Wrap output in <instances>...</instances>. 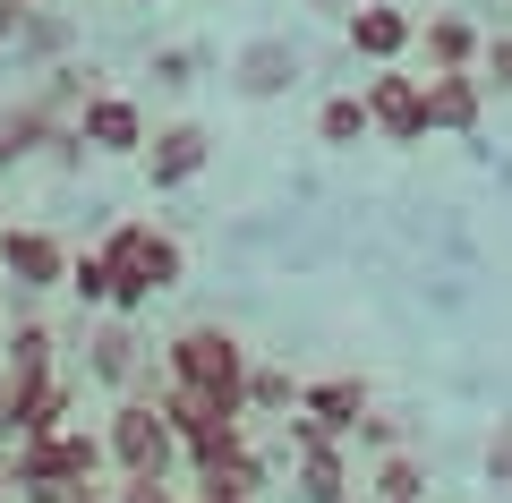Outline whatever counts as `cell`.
<instances>
[{"label": "cell", "instance_id": "f1b7e54d", "mask_svg": "<svg viewBox=\"0 0 512 503\" xmlns=\"http://www.w3.org/2000/svg\"><path fill=\"white\" fill-rule=\"evenodd\" d=\"M487 478L512 486V427H495V444H487Z\"/></svg>", "mask_w": 512, "mask_h": 503}, {"label": "cell", "instance_id": "e0dca14e", "mask_svg": "<svg viewBox=\"0 0 512 503\" xmlns=\"http://www.w3.org/2000/svg\"><path fill=\"white\" fill-rule=\"evenodd\" d=\"M410 52H419L427 69H478L487 35H478L470 18H453V9H444V18H427V26H419V43H410Z\"/></svg>", "mask_w": 512, "mask_h": 503}, {"label": "cell", "instance_id": "e575fe53", "mask_svg": "<svg viewBox=\"0 0 512 503\" xmlns=\"http://www.w3.org/2000/svg\"><path fill=\"white\" fill-rule=\"evenodd\" d=\"M26 9H43V0H26Z\"/></svg>", "mask_w": 512, "mask_h": 503}, {"label": "cell", "instance_id": "ba28073f", "mask_svg": "<svg viewBox=\"0 0 512 503\" xmlns=\"http://www.w3.org/2000/svg\"><path fill=\"white\" fill-rule=\"evenodd\" d=\"M342 43L367 69H393V60H410V43H419V18L393 9V0H359V9H342Z\"/></svg>", "mask_w": 512, "mask_h": 503}, {"label": "cell", "instance_id": "44dd1931", "mask_svg": "<svg viewBox=\"0 0 512 503\" xmlns=\"http://www.w3.org/2000/svg\"><path fill=\"white\" fill-rule=\"evenodd\" d=\"M299 410V376L274 359H248V418H291Z\"/></svg>", "mask_w": 512, "mask_h": 503}, {"label": "cell", "instance_id": "8fae6325", "mask_svg": "<svg viewBox=\"0 0 512 503\" xmlns=\"http://www.w3.org/2000/svg\"><path fill=\"white\" fill-rule=\"evenodd\" d=\"M0 376H9V393H35L43 376H60V333L18 307V316L0 324Z\"/></svg>", "mask_w": 512, "mask_h": 503}, {"label": "cell", "instance_id": "d6a6232c", "mask_svg": "<svg viewBox=\"0 0 512 503\" xmlns=\"http://www.w3.org/2000/svg\"><path fill=\"white\" fill-rule=\"evenodd\" d=\"M0 503H18V495H9V469H0Z\"/></svg>", "mask_w": 512, "mask_h": 503}, {"label": "cell", "instance_id": "d6986e66", "mask_svg": "<svg viewBox=\"0 0 512 503\" xmlns=\"http://www.w3.org/2000/svg\"><path fill=\"white\" fill-rule=\"evenodd\" d=\"M265 486H274V461L256 444H239V452H222V461L197 469V495H265Z\"/></svg>", "mask_w": 512, "mask_h": 503}, {"label": "cell", "instance_id": "d590c367", "mask_svg": "<svg viewBox=\"0 0 512 503\" xmlns=\"http://www.w3.org/2000/svg\"><path fill=\"white\" fill-rule=\"evenodd\" d=\"M0 324H9V316H0Z\"/></svg>", "mask_w": 512, "mask_h": 503}, {"label": "cell", "instance_id": "f546056e", "mask_svg": "<svg viewBox=\"0 0 512 503\" xmlns=\"http://www.w3.org/2000/svg\"><path fill=\"white\" fill-rule=\"evenodd\" d=\"M18 26H26V0H0V52L18 43Z\"/></svg>", "mask_w": 512, "mask_h": 503}, {"label": "cell", "instance_id": "277c9868", "mask_svg": "<svg viewBox=\"0 0 512 503\" xmlns=\"http://www.w3.org/2000/svg\"><path fill=\"white\" fill-rule=\"evenodd\" d=\"M69 239L43 231V222H0V282L18 299H43V290H69Z\"/></svg>", "mask_w": 512, "mask_h": 503}, {"label": "cell", "instance_id": "603a6c76", "mask_svg": "<svg viewBox=\"0 0 512 503\" xmlns=\"http://www.w3.org/2000/svg\"><path fill=\"white\" fill-rule=\"evenodd\" d=\"M69 299H77V307H111V265H103V248H77V256H69Z\"/></svg>", "mask_w": 512, "mask_h": 503}, {"label": "cell", "instance_id": "ffe728a7", "mask_svg": "<svg viewBox=\"0 0 512 503\" xmlns=\"http://www.w3.org/2000/svg\"><path fill=\"white\" fill-rule=\"evenodd\" d=\"M376 128H367V94H325L316 103V145H333V154H350V145H367Z\"/></svg>", "mask_w": 512, "mask_h": 503}, {"label": "cell", "instance_id": "4316f807", "mask_svg": "<svg viewBox=\"0 0 512 503\" xmlns=\"http://www.w3.org/2000/svg\"><path fill=\"white\" fill-rule=\"evenodd\" d=\"M350 435H359L367 452H393V444H402V427H393V418H376V410H367V418H359V427H350Z\"/></svg>", "mask_w": 512, "mask_h": 503}, {"label": "cell", "instance_id": "1f68e13d", "mask_svg": "<svg viewBox=\"0 0 512 503\" xmlns=\"http://www.w3.org/2000/svg\"><path fill=\"white\" fill-rule=\"evenodd\" d=\"M197 503H256V495H197Z\"/></svg>", "mask_w": 512, "mask_h": 503}, {"label": "cell", "instance_id": "ac0fdd59", "mask_svg": "<svg viewBox=\"0 0 512 503\" xmlns=\"http://www.w3.org/2000/svg\"><path fill=\"white\" fill-rule=\"evenodd\" d=\"M9 384V376H0ZM9 410H18V435H52L77 418V376H43L35 393H9Z\"/></svg>", "mask_w": 512, "mask_h": 503}, {"label": "cell", "instance_id": "d4e9b609", "mask_svg": "<svg viewBox=\"0 0 512 503\" xmlns=\"http://www.w3.org/2000/svg\"><path fill=\"white\" fill-rule=\"evenodd\" d=\"M111 503H188L171 478H154V469H137V478H111Z\"/></svg>", "mask_w": 512, "mask_h": 503}, {"label": "cell", "instance_id": "836d02e7", "mask_svg": "<svg viewBox=\"0 0 512 503\" xmlns=\"http://www.w3.org/2000/svg\"><path fill=\"white\" fill-rule=\"evenodd\" d=\"M128 9H163V0H128Z\"/></svg>", "mask_w": 512, "mask_h": 503}, {"label": "cell", "instance_id": "cb8c5ba5", "mask_svg": "<svg viewBox=\"0 0 512 503\" xmlns=\"http://www.w3.org/2000/svg\"><path fill=\"white\" fill-rule=\"evenodd\" d=\"M86 162H94V145H86V137H77V120H69V128H60V137H52V145H43V171H60V180H77V171H86Z\"/></svg>", "mask_w": 512, "mask_h": 503}, {"label": "cell", "instance_id": "7402d4cb", "mask_svg": "<svg viewBox=\"0 0 512 503\" xmlns=\"http://www.w3.org/2000/svg\"><path fill=\"white\" fill-rule=\"evenodd\" d=\"M376 503H427V461L419 452H376Z\"/></svg>", "mask_w": 512, "mask_h": 503}, {"label": "cell", "instance_id": "7c38bea8", "mask_svg": "<svg viewBox=\"0 0 512 503\" xmlns=\"http://www.w3.org/2000/svg\"><path fill=\"white\" fill-rule=\"evenodd\" d=\"M60 111L43 103L35 86H18V94H0V171H18V162H43V145L60 137Z\"/></svg>", "mask_w": 512, "mask_h": 503}, {"label": "cell", "instance_id": "6da1fadb", "mask_svg": "<svg viewBox=\"0 0 512 503\" xmlns=\"http://www.w3.org/2000/svg\"><path fill=\"white\" fill-rule=\"evenodd\" d=\"M103 265H111V316H146V299H163V290L188 282V248L163 231V222H111L103 239Z\"/></svg>", "mask_w": 512, "mask_h": 503}, {"label": "cell", "instance_id": "83f0119b", "mask_svg": "<svg viewBox=\"0 0 512 503\" xmlns=\"http://www.w3.org/2000/svg\"><path fill=\"white\" fill-rule=\"evenodd\" d=\"M188 69H197V52H154V86H188Z\"/></svg>", "mask_w": 512, "mask_h": 503}, {"label": "cell", "instance_id": "5b68a950", "mask_svg": "<svg viewBox=\"0 0 512 503\" xmlns=\"http://www.w3.org/2000/svg\"><path fill=\"white\" fill-rule=\"evenodd\" d=\"M77 137L94 145V162H137L154 128H146V103H137V94L94 86V94H86V111H77Z\"/></svg>", "mask_w": 512, "mask_h": 503}, {"label": "cell", "instance_id": "8d00e7d4", "mask_svg": "<svg viewBox=\"0 0 512 503\" xmlns=\"http://www.w3.org/2000/svg\"><path fill=\"white\" fill-rule=\"evenodd\" d=\"M350 503H359V495H350Z\"/></svg>", "mask_w": 512, "mask_h": 503}, {"label": "cell", "instance_id": "9c48e42d", "mask_svg": "<svg viewBox=\"0 0 512 503\" xmlns=\"http://www.w3.org/2000/svg\"><path fill=\"white\" fill-rule=\"evenodd\" d=\"M419 94H427V137H478V120H487V77L478 69H427Z\"/></svg>", "mask_w": 512, "mask_h": 503}, {"label": "cell", "instance_id": "8992f818", "mask_svg": "<svg viewBox=\"0 0 512 503\" xmlns=\"http://www.w3.org/2000/svg\"><path fill=\"white\" fill-rule=\"evenodd\" d=\"M146 188L154 197H180L188 180H205V162H214V137H205V120H163L146 137Z\"/></svg>", "mask_w": 512, "mask_h": 503}, {"label": "cell", "instance_id": "2e32d148", "mask_svg": "<svg viewBox=\"0 0 512 503\" xmlns=\"http://www.w3.org/2000/svg\"><path fill=\"white\" fill-rule=\"evenodd\" d=\"M291 486H299V503H350V495H359L342 444H308V452H299V469H291Z\"/></svg>", "mask_w": 512, "mask_h": 503}, {"label": "cell", "instance_id": "484cf974", "mask_svg": "<svg viewBox=\"0 0 512 503\" xmlns=\"http://www.w3.org/2000/svg\"><path fill=\"white\" fill-rule=\"evenodd\" d=\"M478 77L512 94V35H487V52H478Z\"/></svg>", "mask_w": 512, "mask_h": 503}, {"label": "cell", "instance_id": "4fadbf2b", "mask_svg": "<svg viewBox=\"0 0 512 503\" xmlns=\"http://www.w3.org/2000/svg\"><path fill=\"white\" fill-rule=\"evenodd\" d=\"M231 86L248 94V103H282V94L299 86V52L282 35H256V43H239V60H231Z\"/></svg>", "mask_w": 512, "mask_h": 503}, {"label": "cell", "instance_id": "3957f363", "mask_svg": "<svg viewBox=\"0 0 512 503\" xmlns=\"http://www.w3.org/2000/svg\"><path fill=\"white\" fill-rule=\"evenodd\" d=\"M103 452H111V478H137V469H154V478H171L180 469V435H171V418L154 410L146 393H120L103 418Z\"/></svg>", "mask_w": 512, "mask_h": 503}, {"label": "cell", "instance_id": "52a82bcc", "mask_svg": "<svg viewBox=\"0 0 512 503\" xmlns=\"http://www.w3.org/2000/svg\"><path fill=\"white\" fill-rule=\"evenodd\" d=\"M367 128H376L384 145H427V94H419V77L393 60V69H376L367 77Z\"/></svg>", "mask_w": 512, "mask_h": 503}, {"label": "cell", "instance_id": "9a60e30c", "mask_svg": "<svg viewBox=\"0 0 512 503\" xmlns=\"http://www.w3.org/2000/svg\"><path fill=\"white\" fill-rule=\"evenodd\" d=\"M299 410H308L325 435H342V444H350V427L376 410V393H367V376H316V384H299Z\"/></svg>", "mask_w": 512, "mask_h": 503}, {"label": "cell", "instance_id": "7a4b0ae2", "mask_svg": "<svg viewBox=\"0 0 512 503\" xmlns=\"http://www.w3.org/2000/svg\"><path fill=\"white\" fill-rule=\"evenodd\" d=\"M248 359H256V350L239 342L231 324H180L154 367H163L171 384H188V393L222 401V410H248Z\"/></svg>", "mask_w": 512, "mask_h": 503}, {"label": "cell", "instance_id": "4dcf8cb0", "mask_svg": "<svg viewBox=\"0 0 512 503\" xmlns=\"http://www.w3.org/2000/svg\"><path fill=\"white\" fill-rule=\"evenodd\" d=\"M18 444V410H9V384H0V452Z\"/></svg>", "mask_w": 512, "mask_h": 503}, {"label": "cell", "instance_id": "5bb4252c", "mask_svg": "<svg viewBox=\"0 0 512 503\" xmlns=\"http://www.w3.org/2000/svg\"><path fill=\"white\" fill-rule=\"evenodd\" d=\"M77 52V18L69 9H26V26H18V43H9V60H18V77H43V69H60V60Z\"/></svg>", "mask_w": 512, "mask_h": 503}, {"label": "cell", "instance_id": "30bf717a", "mask_svg": "<svg viewBox=\"0 0 512 503\" xmlns=\"http://www.w3.org/2000/svg\"><path fill=\"white\" fill-rule=\"evenodd\" d=\"M137 367H146V333H137V316H111V307H103V324H86V384L128 393Z\"/></svg>", "mask_w": 512, "mask_h": 503}]
</instances>
